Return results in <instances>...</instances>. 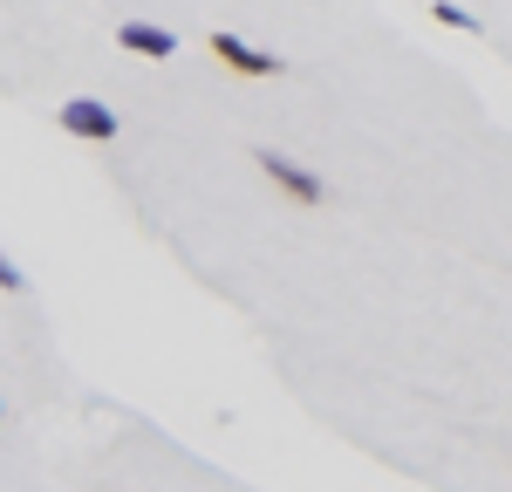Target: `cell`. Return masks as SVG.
<instances>
[{
	"label": "cell",
	"mask_w": 512,
	"mask_h": 492,
	"mask_svg": "<svg viewBox=\"0 0 512 492\" xmlns=\"http://www.w3.org/2000/svg\"><path fill=\"white\" fill-rule=\"evenodd\" d=\"M253 164L267 171V185H274L280 199H294V205H321L328 199V185H321L308 164H294V158H280V151H253Z\"/></svg>",
	"instance_id": "cell-1"
},
{
	"label": "cell",
	"mask_w": 512,
	"mask_h": 492,
	"mask_svg": "<svg viewBox=\"0 0 512 492\" xmlns=\"http://www.w3.org/2000/svg\"><path fill=\"white\" fill-rule=\"evenodd\" d=\"M55 123H62L69 137H82V144H110V137H117V110L96 103V96H69V103L55 110Z\"/></svg>",
	"instance_id": "cell-2"
},
{
	"label": "cell",
	"mask_w": 512,
	"mask_h": 492,
	"mask_svg": "<svg viewBox=\"0 0 512 492\" xmlns=\"http://www.w3.org/2000/svg\"><path fill=\"white\" fill-rule=\"evenodd\" d=\"M212 55H219L233 76H287L280 55H267V48H253V41H239V35H226V28H212Z\"/></svg>",
	"instance_id": "cell-3"
},
{
	"label": "cell",
	"mask_w": 512,
	"mask_h": 492,
	"mask_svg": "<svg viewBox=\"0 0 512 492\" xmlns=\"http://www.w3.org/2000/svg\"><path fill=\"white\" fill-rule=\"evenodd\" d=\"M117 48L144 55V62H164L178 41H171V28H151V21H123V28H117Z\"/></svg>",
	"instance_id": "cell-4"
},
{
	"label": "cell",
	"mask_w": 512,
	"mask_h": 492,
	"mask_svg": "<svg viewBox=\"0 0 512 492\" xmlns=\"http://www.w3.org/2000/svg\"><path fill=\"white\" fill-rule=\"evenodd\" d=\"M431 14L444 21V28H458V35H478V28H485L472 7H458V0H431Z\"/></svg>",
	"instance_id": "cell-5"
},
{
	"label": "cell",
	"mask_w": 512,
	"mask_h": 492,
	"mask_svg": "<svg viewBox=\"0 0 512 492\" xmlns=\"http://www.w3.org/2000/svg\"><path fill=\"white\" fill-rule=\"evenodd\" d=\"M21 287H28V274H21V267L0 253V294H21Z\"/></svg>",
	"instance_id": "cell-6"
},
{
	"label": "cell",
	"mask_w": 512,
	"mask_h": 492,
	"mask_svg": "<svg viewBox=\"0 0 512 492\" xmlns=\"http://www.w3.org/2000/svg\"><path fill=\"white\" fill-rule=\"evenodd\" d=\"M0 417H7V404H0Z\"/></svg>",
	"instance_id": "cell-7"
}]
</instances>
